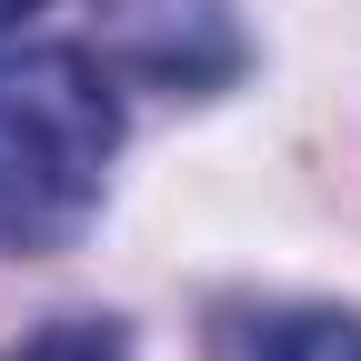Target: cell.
<instances>
[{
	"instance_id": "cell-4",
	"label": "cell",
	"mask_w": 361,
	"mask_h": 361,
	"mask_svg": "<svg viewBox=\"0 0 361 361\" xmlns=\"http://www.w3.org/2000/svg\"><path fill=\"white\" fill-rule=\"evenodd\" d=\"M0 361H130V331L121 322H51L40 341L0 351Z\"/></svg>"
},
{
	"instance_id": "cell-1",
	"label": "cell",
	"mask_w": 361,
	"mask_h": 361,
	"mask_svg": "<svg viewBox=\"0 0 361 361\" xmlns=\"http://www.w3.org/2000/svg\"><path fill=\"white\" fill-rule=\"evenodd\" d=\"M121 151L111 61L40 40L0 51V251H71Z\"/></svg>"
},
{
	"instance_id": "cell-2",
	"label": "cell",
	"mask_w": 361,
	"mask_h": 361,
	"mask_svg": "<svg viewBox=\"0 0 361 361\" xmlns=\"http://www.w3.org/2000/svg\"><path fill=\"white\" fill-rule=\"evenodd\" d=\"M90 30H101L111 71L151 80V90H180V101L241 80V61H251L231 0H90Z\"/></svg>"
},
{
	"instance_id": "cell-3",
	"label": "cell",
	"mask_w": 361,
	"mask_h": 361,
	"mask_svg": "<svg viewBox=\"0 0 361 361\" xmlns=\"http://www.w3.org/2000/svg\"><path fill=\"white\" fill-rule=\"evenodd\" d=\"M221 361H361V311H251Z\"/></svg>"
},
{
	"instance_id": "cell-5",
	"label": "cell",
	"mask_w": 361,
	"mask_h": 361,
	"mask_svg": "<svg viewBox=\"0 0 361 361\" xmlns=\"http://www.w3.org/2000/svg\"><path fill=\"white\" fill-rule=\"evenodd\" d=\"M30 11H40V0H0V30H11V20H30Z\"/></svg>"
}]
</instances>
